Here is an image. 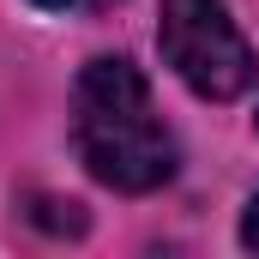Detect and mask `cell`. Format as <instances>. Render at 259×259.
Wrapping results in <instances>:
<instances>
[{
    "label": "cell",
    "mask_w": 259,
    "mask_h": 259,
    "mask_svg": "<svg viewBox=\"0 0 259 259\" xmlns=\"http://www.w3.org/2000/svg\"><path fill=\"white\" fill-rule=\"evenodd\" d=\"M241 241L259 253V193H253V205H247V217H241Z\"/></svg>",
    "instance_id": "cell-4"
},
{
    "label": "cell",
    "mask_w": 259,
    "mask_h": 259,
    "mask_svg": "<svg viewBox=\"0 0 259 259\" xmlns=\"http://www.w3.org/2000/svg\"><path fill=\"white\" fill-rule=\"evenodd\" d=\"M42 12H103V6H115V0H36Z\"/></svg>",
    "instance_id": "cell-3"
},
{
    "label": "cell",
    "mask_w": 259,
    "mask_h": 259,
    "mask_svg": "<svg viewBox=\"0 0 259 259\" xmlns=\"http://www.w3.org/2000/svg\"><path fill=\"white\" fill-rule=\"evenodd\" d=\"M157 49L175 66V78L205 103H235L259 78V61L223 0H163Z\"/></svg>",
    "instance_id": "cell-2"
},
{
    "label": "cell",
    "mask_w": 259,
    "mask_h": 259,
    "mask_svg": "<svg viewBox=\"0 0 259 259\" xmlns=\"http://www.w3.org/2000/svg\"><path fill=\"white\" fill-rule=\"evenodd\" d=\"M72 145L78 163L115 187V193H151L175 181V133L163 127L145 72L121 55H103L78 72L72 84Z\"/></svg>",
    "instance_id": "cell-1"
}]
</instances>
